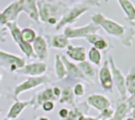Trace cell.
Returning a JSON list of instances; mask_svg holds the SVG:
<instances>
[{
    "label": "cell",
    "mask_w": 135,
    "mask_h": 120,
    "mask_svg": "<svg viewBox=\"0 0 135 120\" xmlns=\"http://www.w3.org/2000/svg\"><path fill=\"white\" fill-rule=\"evenodd\" d=\"M91 22L103 29L105 32L116 39H118L122 44L126 47H131L135 36V27H128L107 18L103 13L94 14L91 18Z\"/></svg>",
    "instance_id": "1"
},
{
    "label": "cell",
    "mask_w": 135,
    "mask_h": 120,
    "mask_svg": "<svg viewBox=\"0 0 135 120\" xmlns=\"http://www.w3.org/2000/svg\"><path fill=\"white\" fill-rule=\"evenodd\" d=\"M37 5L39 20L42 23H47L50 19L59 21L69 8L68 5L60 0H37Z\"/></svg>",
    "instance_id": "2"
},
{
    "label": "cell",
    "mask_w": 135,
    "mask_h": 120,
    "mask_svg": "<svg viewBox=\"0 0 135 120\" xmlns=\"http://www.w3.org/2000/svg\"><path fill=\"white\" fill-rule=\"evenodd\" d=\"M91 8V7L88 3L84 2L76 3L72 7H69L55 25V30L59 31L67 25L74 24L82 15L89 11Z\"/></svg>",
    "instance_id": "3"
},
{
    "label": "cell",
    "mask_w": 135,
    "mask_h": 120,
    "mask_svg": "<svg viewBox=\"0 0 135 120\" xmlns=\"http://www.w3.org/2000/svg\"><path fill=\"white\" fill-rule=\"evenodd\" d=\"M108 62H109L111 74H112L114 85L116 87L118 93L121 97V101H125L128 98V93H127V90L126 87L125 76L122 74V70L117 66L112 55H109Z\"/></svg>",
    "instance_id": "4"
},
{
    "label": "cell",
    "mask_w": 135,
    "mask_h": 120,
    "mask_svg": "<svg viewBox=\"0 0 135 120\" xmlns=\"http://www.w3.org/2000/svg\"><path fill=\"white\" fill-rule=\"evenodd\" d=\"M6 28L9 30L11 36L15 41V43L18 45L21 51L26 56L27 58H36L34 52L33 51L32 44L25 43L21 37V29L17 23V21L10 22L7 23L6 25Z\"/></svg>",
    "instance_id": "5"
},
{
    "label": "cell",
    "mask_w": 135,
    "mask_h": 120,
    "mask_svg": "<svg viewBox=\"0 0 135 120\" xmlns=\"http://www.w3.org/2000/svg\"><path fill=\"white\" fill-rule=\"evenodd\" d=\"M26 65L24 58L0 49V67L10 72H16Z\"/></svg>",
    "instance_id": "6"
},
{
    "label": "cell",
    "mask_w": 135,
    "mask_h": 120,
    "mask_svg": "<svg viewBox=\"0 0 135 120\" xmlns=\"http://www.w3.org/2000/svg\"><path fill=\"white\" fill-rule=\"evenodd\" d=\"M101 29L93 22H89L88 24L84 25V26H80L76 28L67 26L64 29V34L69 38V40L71 39H80L84 38L85 39L87 36H88L91 34L94 33H98V32Z\"/></svg>",
    "instance_id": "7"
},
{
    "label": "cell",
    "mask_w": 135,
    "mask_h": 120,
    "mask_svg": "<svg viewBox=\"0 0 135 120\" xmlns=\"http://www.w3.org/2000/svg\"><path fill=\"white\" fill-rule=\"evenodd\" d=\"M49 78L47 75H42L40 77H28L24 81L17 85L14 90V97L16 100H18V96L25 92H28L33 89L43 84L49 82Z\"/></svg>",
    "instance_id": "8"
},
{
    "label": "cell",
    "mask_w": 135,
    "mask_h": 120,
    "mask_svg": "<svg viewBox=\"0 0 135 120\" xmlns=\"http://www.w3.org/2000/svg\"><path fill=\"white\" fill-rule=\"evenodd\" d=\"M22 13L20 0H15L0 12V26H5L7 23L17 21L20 14Z\"/></svg>",
    "instance_id": "9"
},
{
    "label": "cell",
    "mask_w": 135,
    "mask_h": 120,
    "mask_svg": "<svg viewBox=\"0 0 135 120\" xmlns=\"http://www.w3.org/2000/svg\"><path fill=\"white\" fill-rule=\"evenodd\" d=\"M99 81L101 88L104 91H107L110 93L113 92L114 83L108 59L105 60L103 62V64L99 71Z\"/></svg>",
    "instance_id": "10"
},
{
    "label": "cell",
    "mask_w": 135,
    "mask_h": 120,
    "mask_svg": "<svg viewBox=\"0 0 135 120\" xmlns=\"http://www.w3.org/2000/svg\"><path fill=\"white\" fill-rule=\"evenodd\" d=\"M47 65L44 62L31 63L26 64L22 68L18 70L15 73L18 75L28 77H40L45 74L47 70Z\"/></svg>",
    "instance_id": "11"
},
{
    "label": "cell",
    "mask_w": 135,
    "mask_h": 120,
    "mask_svg": "<svg viewBox=\"0 0 135 120\" xmlns=\"http://www.w3.org/2000/svg\"><path fill=\"white\" fill-rule=\"evenodd\" d=\"M87 103L99 111L111 107V102L106 96L99 93H93L88 96Z\"/></svg>",
    "instance_id": "12"
},
{
    "label": "cell",
    "mask_w": 135,
    "mask_h": 120,
    "mask_svg": "<svg viewBox=\"0 0 135 120\" xmlns=\"http://www.w3.org/2000/svg\"><path fill=\"white\" fill-rule=\"evenodd\" d=\"M60 58H61L62 62L65 67V69L67 71V76H69L70 78H73L83 80L88 83H91V81L90 80H88V78H86L84 77V75L82 74V72L80 70V68L78 67V66L76 65L75 63H72L71 61H69V59L67 58V56L65 54H60Z\"/></svg>",
    "instance_id": "13"
},
{
    "label": "cell",
    "mask_w": 135,
    "mask_h": 120,
    "mask_svg": "<svg viewBox=\"0 0 135 120\" xmlns=\"http://www.w3.org/2000/svg\"><path fill=\"white\" fill-rule=\"evenodd\" d=\"M33 51L36 58H39L41 61H44L48 58V43L45 36L39 35L36 37L35 40L33 42Z\"/></svg>",
    "instance_id": "14"
},
{
    "label": "cell",
    "mask_w": 135,
    "mask_h": 120,
    "mask_svg": "<svg viewBox=\"0 0 135 120\" xmlns=\"http://www.w3.org/2000/svg\"><path fill=\"white\" fill-rule=\"evenodd\" d=\"M65 54L66 56L78 63L84 62L87 58V51L85 47L84 46L69 43L66 47Z\"/></svg>",
    "instance_id": "15"
},
{
    "label": "cell",
    "mask_w": 135,
    "mask_h": 120,
    "mask_svg": "<svg viewBox=\"0 0 135 120\" xmlns=\"http://www.w3.org/2000/svg\"><path fill=\"white\" fill-rule=\"evenodd\" d=\"M22 12L26 13L27 16L32 19L37 25H40L38 10H37V0H20Z\"/></svg>",
    "instance_id": "16"
},
{
    "label": "cell",
    "mask_w": 135,
    "mask_h": 120,
    "mask_svg": "<svg viewBox=\"0 0 135 120\" xmlns=\"http://www.w3.org/2000/svg\"><path fill=\"white\" fill-rule=\"evenodd\" d=\"M48 46L52 48L56 49H66L70 43L69 39L68 38L64 33L60 34H50L46 36Z\"/></svg>",
    "instance_id": "17"
},
{
    "label": "cell",
    "mask_w": 135,
    "mask_h": 120,
    "mask_svg": "<svg viewBox=\"0 0 135 120\" xmlns=\"http://www.w3.org/2000/svg\"><path fill=\"white\" fill-rule=\"evenodd\" d=\"M85 40L88 43L91 44L92 47H95L97 50L100 51H103L107 52L110 51L109 47H110V43L108 42L107 40H106L103 36L98 33L91 34L88 36H87Z\"/></svg>",
    "instance_id": "18"
},
{
    "label": "cell",
    "mask_w": 135,
    "mask_h": 120,
    "mask_svg": "<svg viewBox=\"0 0 135 120\" xmlns=\"http://www.w3.org/2000/svg\"><path fill=\"white\" fill-rule=\"evenodd\" d=\"M34 102V97L31 98L29 100L26 101H20L17 100L10 108L7 114V118L12 120V119H16L18 118V116L22 113L25 108H26L28 106L32 105Z\"/></svg>",
    "instance_id": "19"
},
{
    "label": "cell",
    "mask_w": 135,
    "mask_h": 120,
    "mask_svg": "<svg viewBox=\"0 0 135 120\" xmlns=\"http://www.w3.org/2000/svg\"><path fill=\"white\" fill-rule=\"evenodd\" d=\"M118 3L124 13L126 19L135 26V6L133 3L130 0H120Z\"/></svg>",
    "instance_id": "20"
},
{
    "label": "cell",
    "mask_w": 135,
    "mask_h": 120,
    "mask_svg": "<svg viewBox=\"0 0 135 120\" xmlns=\"http://www.w3.org/2000/svg\"><path fill=\"white\" fill-rule=\"evenodd\" d=\"M129 111L130 110L126 100L121 101L117 104L114 111L112 118L110 120H125V118L127 116Z\"/></svg>",
    "instance_id": "21"
},
{
    "label": "cell",
    "mask_w": 135,
    "mask_h": 120,
    "mask_svg": "<svg viewBox=\"0 0 135 120\" xmlns=\"http://www.w3.org/2000/svg\"><path fill=\"white\" fill-rule=\"evenodd\" d=\"M54 71L58 80H62L67 77V71L62 62L60 54H56L54 58Z\"/></svg>",
    "instance_id": "22"
},
{
    "label": "cell",
    "mask_w": 135,
    "mask_h": 120,
    "mask_svg": "<svg viewBox=\"0 0 135 120\" xmlns=\"http://www.w3.org/2000/svg\"><path fill=\"white\" fill-rule=\"evenodd\" d=\"M54 97L55 96L52 92V89L47 88L45 90L39 92L37 95V97H34L33 104H36L37 106L42 105V103H44L45 102L55 99Z\"/></svg>",
    "instance_id": "23"
},
{
    "label": "cell",
    "mask_w": 135,
    "mask_h": 120,
    "mask_svg": "<svg viewBox=\"0 0 135 120\" xmlns=\"http://www.w3.org/2000/svg\"><path fill=\"white\" fill-rule=\"evenodd\" d=\"M77 66L80 68V70H81L82 74L84 75V77L86 78H88V80L95 77V74H96L95 69L89 61L85 60V61H84V62H80L78 63Z\"/></svg>",
    "instance_id": "24"
},
{
    "label": "cell",
    "mask_w": 135,
    "mask_h": 120,
    "mask_svg": "<svg viewBox=\"0 0 135 120\" xmlns=\"http://www.w3.org/2000/svg\"><path fill=\"white\" fill-rule=\"evenodd\" d=\"M127 93L132 95L135 91V66H132L125 77Z\"/></svg>",
    "instance_id": "25"
},
{
    "label": "cell",
    "mask_w": 135,
    "mask_h": 120,
    "mask_svg": "<svg viewBox=\"0 0 135 120\" xmlns=\"http://www.w3.org/2000/svg\"><path fill=\"white\" fill-rule=\"evenodd\" d=\"M60 103H66L67 105H72L73 107H76L75 100H74V94L73 90L70 88H66L63 91H61Z\"/></svg>",
    "instance_id": "26"
},
{
    "label": "cell",
    "mask_w": 135,
    "mask_h": 120,
    "mask_svg": "<svg viewBox=\"0 0 135 120\" xmlns=\"http://www.w3.org/2000/svg\"><path fill=\"white\" fill-rule=\"evenodd\" d=\"M36 31L30 27H25L21 29V37L22 40L27 43H33L37 37Z\"/></svg>",
    "instance_id": "27"
},
{
    "label": "cell",
    "mask_w": 135,
    "mask_h": 120,
    "mask_svg": "<svg viewBox=\"0 0 135 120\" xmlns=\"http://www.w3.org/2000/svg\"><path fill=\"white\" fill-rule=\"evenodd\" d=\"M88 57L89 62L95 66H100L102 63V54L100 51L97 50L95 47H91L88 53Z\"/></svg>",
    "instance_id": "28"
},
{
    "label": "cell",
    "mask_w": 135,
    "mask_h": 120,
    "mask_svg": "<svg viewBox=\"0 0 135 120\" xmlns=\"http://www.w3.org/2000/svg\"><path fill=\"white\" fill-rule=\"evenodd\" d=\"M81 111L82 110L80 109L77 106L76 107H73L72 110L69 111V114H68L66 118H64V120H78L79 117L81 114H84Z\"/></svg>",
    "instance_id": "29"
},
{
    "label": "cell",
    "mask_w": 135,
    "mask_h": 120,
    "mask_svg": "<svg viewBox=\"0 0 135 120\" xmlns=\"http://www.w3.org/2000/svg\"><path fill=\"white\" fill-rule=\"evenodd\" d=\"M114 109L110 107L106 108L103 111H100V114L96 117L97 118L100 120H110L112 118V115L114 114Z\"/></svg>",
    "instance_id": "30"
},
{
    "label": "cell",
    "mask_w": 135,
    "mask_h": 120,
    "mask_svg": "<svg viewBox=\"0 0 135 120\" xmlns=\"http://www.w3.org/2000/svg\"><path fill=\"white\" fill-rule=\"evenodd\" d=\"M73 92L74 96H79V97L83 96L85 94V88H84V85L83 84H81V83H77L74 86Z\"/></svg>",
    "instance_id": "31"
},
{
    "label": "cell",
    "mask_w": 135,
    "mask_h": 120,
    "mask_svg": "<svg viewBox=\"0 0 135 120\" xmlns=\"http://www.w3.org/2000/svg\"><path fill=\"white\" fill-rule=\"evenodd\" d=\"M41 107H42V109L44 110V111H45V112H49V111H52L54 109L55 104H54L53 101L49 100V101H46V102H45L44 103H42Z\"/></svg>",
    "instance_id": "32"
},
{
    "label": "cell",
    "mask_w": 135,
    "mask_h": 120,
    "mask_svg": "<svg viewBox=\"0 0 135 120\" xmlns=\"http://www.w3.org/2000/svg\"><path fill=\"white\" fill-rule=\"evenodd\" d=\"M126 102L128 104V107L129 108V110H133L135 109V96H129L126 100Z\"/></svg>",
    "instance_id": "33"
},
{
    "label": "cell",
    "mask_w": 135,
    "mask_h": 120,
    "mask_svg": "<svg viewBox=\"0 0 135 120\" xmlns=\"http://www.w3.org/2000/svg\"><path fill=\"white\" fill-rule=\"evenodd\" d=\"M79 1H84V3H87L91 7H101V0H79Z\"/></svg>",
    "instance_id": "34"
},
{
    "label": "cell",
    "mask_w": 135,
    "mask_h": 120,
    "mask_svg": "<svg viewBox=\"0 0 135 120\" xmlns=\"http://www.w3.org/2000/svg\"><path fill=\"white\" fill-rule=\"evenodd\" d=\"M69 111L68 110V109H66V108H62V109H60V111H59V115H60V117L61 118H67V116H68V114H69Z\"/></svg>",
    "instance_id": "35"
},
{
    "label": "cell",
    "mask_w": 135,
    "mask_h": 120,
    "mask_svg": "<svg viewBox=\"0 0 135 120\" xmlns=\"http://www.w3.org/2000/svg\"><path fill=\"white\" fill-rule=\"evenodd\" d=\"M78 120H100L99 118H97L96 117H91V116H87L85 114H81Z\"/></svg>",
    "instance_id": "36"
},
{
    "label": "cell",
    "mask_w": 135,
    "mask_h": 120,
    "mask_svg": "<svg viewBox=\"0 0 135 120\" xmlns=\"http://www.w3.org/2000/svg\"><path fill=\"white\" fill-rule=\"evenodd\" d=\"M52 92H53V95L55 97L59 98L60 96V94H61V90L58 87H54V88H52Z\"/></svg>",
    "instance_id": "37"
},
{
    "label": "cell",
    "mask_w": 135,
    "mask_h": 120,
    "mask_svg": "<svg viewBox=\"0 0 135 120\" xmlns=\"http://www.w3.org/2000/svg\"><path fill=\"white\" fill-rule=\"evenodd\" d=\"M130 114H131V117L135 120V109H133L130 111Z\"/></svg>",
    "instance_id": "38"
},
{
    "label": "cell",
    "mask_w": 135,
    "mask_h": 120,
    "mask_svg": "<svg viewBox=\"0 0 135 120\" xmlns=\"http://www.w3.org/2000/svg\"><path fill=\"white\" fill-rule=\"evenodd\" d=\"M37 120H49V118L47 117H41V118H38Z\"/></svg>",
    "instance_id": "39"
},
{
    "label": "cell",
    "mask_w": 135,
    "mask_h": 120,
    "mask_svg": "<svg viewBox=\"0 0 135 120\" xmlns=\"http://www.w3.org/2000/svg\"><path fill=\"white\" fill-rule=\"evenodd\" d=\"M125 120H134V119H133V118L130 116V117H128V118H126Z\"/></svg>",
    "instance_id": "40"
},
{
    "label": "cell",
    "mask_w": 135,
    "mask_h": 120,
    "mask_svg": "<svg viewBox=\"0 0 135 120\" xmlns=\"http://www.w3.org/2000/svg\"><path fill=\"white\" fill-rule=\"evenodd\" d=\"M104 1H105V3H108L110 0H104Z\"/></svg>",
    "instance_id": "41"
},
{
    "label": "cell",
    "mask_w": 135,
    "mask_h": 120,
    "mask_svg": "<svg viewBox=\"0 0 135 120\" xmlns=\"http://www.w3.org/2000/svg\"><path fill=\"white\" fill-rule=\"evenodd\" d=\"M130 96H135V91H134V92H133V93L132 95H130Z\"/></svg>",
    "instance_id": "42"
},
{
    "label": "cell",
    "mask_w": 135,
    "mask_h": 120,
    "mask_svg": "<svg viewBox=\"0 0 135 120\" xmlns=\"http://www.w3.org/2000/svg\"><path fill=\"white\" fill-rule=\"evenodd\" d=\"M3 120H10V119H8V118H4V119H3Z\"/></svg>",
    "instance_id": "43"
},
{
    "label": "cell",
    "mask_w": 135,
    "mask_h": 120,
    "mask_svg": "<svg viewBox=\"0 0 135 120\" xmlns=\"http://www.w3.org/2000/svg\"><path fill=\"white\" fill-rule=\"evenodd\" d=\"M1 78H2V74H0V80H1Z\"/></svg>",
    "instance_id": "44"
},
{
    "label": "cell",
    "mask_w": 135,
    "mask_h": 120,
    "mask_svg": "<svg viewBox=\"0 0 135 120\" xmlns=\"http://www.w3.org/2000/svg\"><path fill=\"white\" fill-rule=\"evenodd\" d=\"M117 1H120V0H117Z\"/></svg>",
    "instance_id": "45"
},
{
    "label": "cell",
    "mask_w": 135,
    "mask_h": 120,
    "mask_svg": "<svg viewBox=\"0 0 135 120\" xmlns=\"http://www.w3.org/2000/svg\"><path fill=\"white\" fill-rule=\"evenodd\" d=\"M134 27H135V26H134Z\"/></svg>",
    "instance_id": "46"
}]
</instances>
